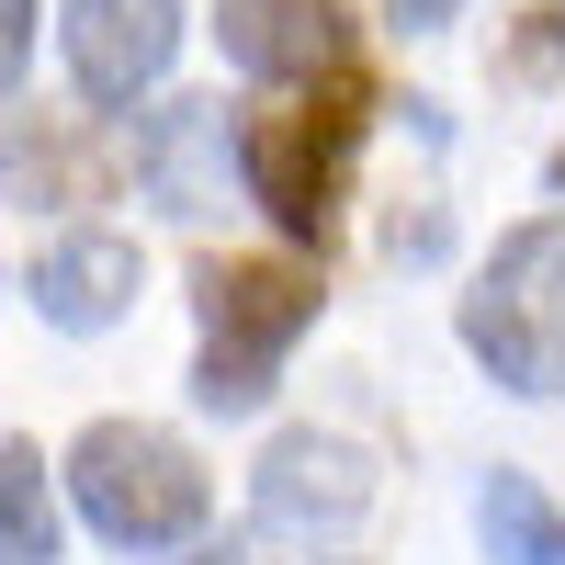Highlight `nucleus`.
<instances>
[{
	"label": "nucleus",
	"mask_w": 565,
	"mask_h": 565,
	"mask_svg": "<svg viewBox=\"0 0 565 565\" xmlns=\"http://www.w3.org/2000/svg\"><path fill=\"white\" fill-rule=\"evenodd\" d=\"M57 45L90 103H136L181 57V0H57Z\"/></svg>",
	"instance_id": "nucleus-5"
},
{
	"label": "nucleus",
	"mask_w": 565,
	"mask_h": 565,
	"mask_svg": "<svg viewBox=\"0 0 565 565\" xmlns=\"http://www.w3.org/2000/svg\"><path fill=\"white\" fill-rule=\"evenodd\" d=\"M362 79L328 68L317 103H282V114H249L238 136V170H249V204L282 226V238H317L328 249V226H340V181H351V148H362Z\"/></svg>",
	"instance_id": "nucleus-3"
},
{
	"label": "nucleus",
	"mask_w": 565,
	"mask_h": 565,
	"mask_svg": "<svg viewBox=\"0 0 565 565\" xmlns=\"http://www.w3.org/2000/svg\"><path fill=\"white\" fill-rule=\"evenodd\" d=\"M554 193H565V148H554Z\"/></svg>",
	"instance_id": "nucleus-14"
},
{
	"label": "nucleus",
	"mask_w": 565,
	"mask_h": 565,
	"mask_svg": "<svg viewBox=\"0 0 565 565\" xmlns=\"http://www.w3.org/2000/svg\"><path fill=\"white\" fill-rule=\"evenodd\" d=\"M249 509H260V532H295V543L351 532L362 509H373V463H362L351 441H328V430H282V441L260 452Z\"/></svg>",
	"instance_id": "nucleus-6"
},
{
	"label": "nucleus",
	"mask_w": 565,
	"mask_h": 565,
	"mask_svg": "<svg viewBox=\"0 0 565 565\" xmlns=\"http://www.w3.org/2000/svg\"><path fill=\"white\" fill-rule=\"evenodd\" d=\"M385 12H396L407 34H430V23H452V12H463V0H385Z\"/></svg>",
	"instance_id": "nucleus-13"
},
{
	"label": "nucleus",
	"mask_w": 565,
	"mask_h": 565,
	"mask_svg": "<svg viewBox=\"0 0 565 565\" xmlns=\"http://www.w3.org/2000/svg\"><path fill=\"white\" fill-rule=\"evenodd\" d=\"M226 103H170L159 114V136L136 148V170H148V193L170 204V215H215L226 204Z\"/></svg>",
	"instance_id": "nucleus-9"
},
{
	"label": "nucleus",
	"mask_w": 565,
	"mask_h": 565,
	"mask_svg": "<svg viewBox=\"0 0 565 565\" xmlns=\"http://www.w3.org/2000/svg\"><path fill=\"white\" fill-rule=\"evenodd\" d=\"M193 306H204L193 407L204 418H249L271 396V362L317 328V271H295V260H204L193 271Z\"/></svg>",
	"instance_id": "nucleus-1"
},
{
	"label": "nucleus",
	"mask_w": 565,
	"mask_h": 565,
	"mask_svg": "<svg viewBox=\"0 0 565 565\" xmlns=\"http://www.w3.org/2000/svg\"><path fill=\"white\" fill-rule=\"evenodd\" d=\"M136 282H148V260H136V238H114V226H68V238L34 249V317L45 328H114L136 306Z\"/></svg>",
	"instance_id": "nucleus-7"
},
{
	"label": "nucleus",
	"mask_w": 565,
	"mask_h": 565,
	"mask_svg": "<svg viewBox=\"0 0 565 565\" xmlns=\"http://www.w3.org/2000/svg\"><path fill=\"white\" fill-rule=\"evenodd\" d=\"M0 565H57V498L34 452H0Z\"/></svg>",
	"instance_id": "nucleus-11"
},
{
	"label": "nucleus",
	"mask_w": 565,
	"mask_h": 565,
	"mask_svg": "<svg viewBox=\"0 0 565 565\" xmlns=\"http://www.w3.org/2000/svg\"><path fill=\"white\" fill-rule=\"evenodd\" d=\"M476 532H487V554H498V565H565V509H554L532 476H487Z\"/></svg>",
	"instance_id": "nucleus-10"
},
{
	"label": "nucleus",
	"mask_w": 565,
	"mask_h": 565,
	"mask_svg": "<svg viewBox=\"0 0 565 565\" xmlns=\"http://www.w3.org/2000/svg\"><path fill=\"white\" fill-rule=\"evenodd\" d=\"M215 34L249 79H317L351 57V0H226Z\"/></svg>",
	"instance_id": "nucleus-8"
},
{
	"label": "nucleus",
	"mask_w": 565,
	"mask_h": 565,
	"mask_svg": "<svg viewBox=\"0 0 565 565\" xmlns=\"http://www.w3.org/2000/svg\"><path fill=\"white\" fill-rule=\"evenodd\" d=\"M463 351H476L509 396H565V226L498 238L487 282L463 295Z\"/></svg>",
	"instance_id": "nucleus-4"
},
{
	"label": "nucleus",
	"mask_w": 565,
	"mask_h": 565,
	"mask_svg": "<svg viewBox=\"0 0 565 565\" xmlns=\"http://www.w3.org/2000/svg\"><path fill=\"white\" fill-rule=\"evenodd\" d=\"M34 57V0H0V79Z\"/></svg>",
	"instance_id": "nucleus-12"
},
{
	"label": "nucleus",
	"mask_w": 565,
	"mask_h": 565,
	"mask_svg": "<svg viewBox=\"0 0 565 565\" xmlns=\"http://www.w3.org/2000/svg\"><path fill=\"white\" fill-rule=\"evenodd\" d=\"M68 498H79V521L125 543V554H170V543H193L204 532V463L181 452L170 430H148V418H103V430H79L68 441Z\"/></svg>",
	"instance_id": "nucleus-2"
},
{
	"label": "nucleus",
	"mask_w": 565,
	"mask_h": 565,
	"mask_svg": "<svg viewBox=\"0 0 565 565\" xmlns=\"http://www.w3.org/2000/svg\"><path fill=\"white\" fill-rule=\"evenodd\" d=\"M204 565H226V554H204Z\"/></svg>",
	"instance_id": "nucleus-15"
}]
</instances>
